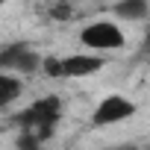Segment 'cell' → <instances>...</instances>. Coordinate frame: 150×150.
I'll list each match as a JSON object with an SVG mask.
<instances>
[{
  "mask_svg": "<svg viewBox=\"0 0 150 150\" xmlns=\"http://www.w3.org/2000/svg\"><path fill=\"white\" fill-rule=\"evenodd\" d=\"M21 94H24V83H21V77H15V74H3V71H0V109L12 106Z\"/></svg>",
  "mask_w": 150,
  "mask_h": 150,
  "instance_id": "52a82bcc",
  "label": "cell"
},
{
  "mask_svg": "<svg viewBox=\"0 0 150 150\" xmlns=\"http://www.w3.org/2000/svg\"><path fill=\"white\" fill-rule=\"evenodd\" d=\"M41 62H44V56L27 41H12L6 47H0V71L3 74L30 77V74L41 71Z\"/></svg>",
  "mask_w": 150,
  "mask_h": 150,
  "instance_id": "3957f363",
  "label": "cell"
},
{
  "mask_svg": "<svg viewBox=\"0 0 150 150\" xmlns=\"http://www.w3.org/2000/svg\"><path fill=\"white\" fill-rule=\"evenodd\" d=\"M3 3H6V0H0V6H3Z\"/></svg>",
  "mask_w": 150,
  "mask_h": 150,
  "instance_id": "7c38bea8",
  "label": "cell"
},
{
  "mask_svg": "<svg viewBox=\"0 0 150 150\" xmlns=\"http://www.w3.org/2000/svg\"><path fill=\"white\" fill-rule=\"evenodd\" d=\"M103 68H106V59L100 53H71V56H62V80L94 77Z\"/></svg>",
  "mask_w": 150,
  "mask_h": 150,
  "instance_id": "5b68a950",
  "label": "cell"
},
{
  "mask_svg": "<svg viewBox=\"0 0 150 150\" xmlns=\"http://www.w3.org/2000/svg\"><path fill=\"white\" fill-rule=\"evenodd\" d=\"M112 150H135V147H112Z\"/></svg>",
  "mask_w": 150,
  "mask_h": 150,
  "instance_id": "8fae6325",
  "label": "cell"
},
{
  "mask_svg": "<svg viewBox=\"0 0 150 150\" xmlns=\"http://www.w3.org/2000/svg\"><path fill=\"white\" fill-rule=\"evenodd\" d=\"M53 21H71L74 18V6L68 3V0H53V6H50V12H47Z\"/></svg>",
  "mask_w": 150,
  "mask_h": 150,
  "instance_id": "9c48e42d",
  "label": "cell"
},
{
  "mask_svg": "<svg viewBox=\"0 0 150 150\" xmlns=\"http://www.w3.org/2000/svg\"><path fill=\"white\" fill-rule=\"evenodd\" d=\"M135 112H138L135 100H129V97H124V94H109V97H103V100L94 106V112H91V127H115V124H121V121H129Z\"/></svg>",
  "mask_w": 150,
  "mask_h": 150,
  "instance_id": "277c9868",
  "label": "cell"
},
{
  "mask_svg": "<svg viewBox=\"0 0 150 150\" xmlns=\"http://www.w3.org/2000/svg\"><path fill=\"white\" fill-rule=\"evenodd\" d=\"M112 15H115V21L141 24V21L150 18V0H118L112 6Z\"/></svg>",
  "mask_w": 150,
  "mask_h": 150,
  "instance_id": "8992f818",
  "label": "cell"
},
{
  "mask_svg": "<svg viewBox=\"0 0 150 150\" xmlns=\"http://www.w3.org/2000/svg\"><path fill=\"white\" fill-rule=\"evenodd\" d=\"M59 118H62V100H59L56 94H47V97L33 100L27 109H21V112L9 115V124H12V127H18V129L38 132V135L47 141V138L53 135V129H56Z\"/></svg>",
  "mask_w": 150,
  "mask_h": 150,
  "instance_id": "6da1fadb",
  "label": "cell"
},
{
  "mask_svg": "<svg viewBox=\"0 0 150 150\" xmlns=\"http://www.w3.org/2000/svg\"><path fill=\"white\" fill-rule=\"evenodd\" d=\"M80 41L91 53H106V50H121L127 44V35L118 27V21L100 18V21H91L80 30Z\"/></svg>",
  "mask_w": 150,
  "mask_h": 150,
  "instance_id": "7a4b0ae2",
  "label": "cell"
},
{
  "mask_svg": "<svg viewBox=\"0 0 150 150\" xmlns=\"http://www.w3.org/2000/svg\"><path fill=\"white\" fill-rule=\"evenodd\" d=\"M15 147H18V150H41V147H44V138H41L38 132L21 129L18 138H15Z\"/></svg>",
  "mask_w": 150,
  "mask_h": 150,
  "instance_id": "ba28073f",
  "label": "cell"
},
{
  "mask_svg": "<svg viewBox=\"0 0 150 150\" xmlns=\"http://www.w3.org/2000/svg\"><path fill=\"white\" fill-rule=\"evenodd\" d=\"M41 71L47 74L50 80H62V59H59V56H44Z\"/></svg>",
  "mask_w": 150,
  "mask_h": 150,
  "instance_id": "30bf717a",
  "label": "cell"
}]
</instances>
